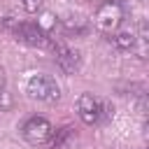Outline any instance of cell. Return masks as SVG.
<instances>
[{"instance_id":"6da1fadb","label":"cell","mask_w":149,"mask_h":149,"mask_svg":"<svg viewBox=\"0 0 149 149\" xmlns=\"http://www.w3.org/2000/svg\"><path fill=\"white\" fill-rule=\"evenodd\" d=\"M26 91L30 98L42 100V102H56L61 98V86L56 84V79L51 74H33L26 84Z\"/></svg>"},{"instance_id":"7a4b0ae2","label":"cell","mask_w":149,"mask_h":149,"mask_svg":"<svg viewBox=\"0 0 149 149\" xmlns=\"http://www.w3.org/2000/svg\"><path fill=\"white\" fill-rule=\"evenodd\" d=\"M121 21H123V5L119 0L100 2V7L95 9V16H93V23L102 33H114L121 26Z\"/></svg>"},{"instance_id":"3957f363","label":"cell","mask_w":149,"mask_h":149,"mask_svg":"<svg viewBox=\"0 0 149 149\" xmlns=\"http://www.w3.org/2000/svg\"><path fill=\"white\" fill-rule=\"evenodd\" d=\"M21 135H23V140H26L28 144L40 147V144H47V142L51 140L54 126H51V121L44 119V116H30V119L23 123Z\"/></svg>"},{"instance_id":"277c9868","label":"cell","mask_w":149,"mask_h":149,"mask_svg":"<svg viewBox=\"0 0 149 149\" xmlns=\"http://www.w3.org/2000/svg\"><path fill=\"white\" fill-rule=\"evenodd\" d=\"M14 35H16V40H21L23 44H28V47H40V49L51 47V40H54V37H49L47 30H42L37 23H30V21L16 23V26H14Z\"/></svg>"},{"instance_id":"5b68a950","label":"cell","mask_w":149,"mask_h":149,"mask_svg":"<svg viewBox=\"0 0 149 149\" xmlns=\"http://www.w3.org/2000/svg\"><path fill=\"white\" fill-rule=\"evenodd\" d=\"M77 114H79V119L86 126H95V123L102 121V116L107 114V109H105V105L93 93H81L79 100H77Z\"/></svg>"},{"instance_id":"8992f818","label":"cell","mask_w":149,"mask_h":149,"mask_svg":"<svg viewBox=\"0 0 149 149\" xmlns=\"http://www.w3.org/2000/svg\"><path fill=\"white\" fill-rule=\"evenodd\" d=\"M49 49L54 51L56 65H58L65 74H74V72L79 70V65H81L79 51H74V49H70V47H65V44H61V42H54V40H51V47H49Z\"/></svg>"},{"instance_id":"52a82bcc","label":"cell","mask_w":149,"mask_h":149,"mask_svg":"<svg viewBox=\"0 0 149 149\" xmlns=\"http://www.w3.org/2000/svg\"><path fill=\"white\" fill-rule=\"evenodd\" d=\"M74 128L72 126H63L61 130H56V135H51V149H70L74 144Z\"/></svg>"},{"instance_id":"ba28073f","label":"cell","mask_w":149,"mask_h":149,"mask_svg":"<svg viewBox=\"0 0 149 149\" xmlns=\"http://www.w3.org/2000/svg\"><path fill=\"white\" fill-rule=\"evenodd\" d=\"M112 42H114L116 49H121V51H130V49H135L137 37H135V33H130V30H121V33L112 35Z\"/></svg>"},{"instance_id":"9c48e42d","label":"cell","mask_w":149,"mask_h":149,"mask_svg":"<svg viewBox=\"0 0 149 149\" xmlns=\"http://www.w3.org/2000/svg\"><path fill=\"white\" fill-rule=\"evenodd\" d=\"M63 28H65L68 35H84V33L88 30V23H86L81 16H70V19L63 21Z\"/></svg>"},{"instance_id":"30bf717a","label":"cell","mask_w":149,"mask_h":149,"mask_svg":"<svg viewBox=\"0 0 149 149\" xmlns=\"http://www.w3.org/2000/svg\"><path fill=\"white\" fill-rule=\"evenodd\" d=\"M12 107V95H9V91L2 86L0 88V112H7Z\"/></svg>"},{"instance_id":"8fae6325","label":"cell","mask_w":149,"mask_h":149,"mask_svg":"<svg viewBox=\"0 0 149 149\" xmlns=\"http://www.w3.org/2000/svg\"><path fill=\"white\" fill-rule=\"evenodd\" d=\"M21 5H23V9H26L28 14H35V12L42 7V0H21Z\"/></svg>"},{"instance_id":"7c38bea8","label":"cell","mask_w":149,"mask_h":149,"mask_svg":"<svg viewBox=\"0 0 149 149\" xmlns=\"http://www.w3.org/2000/svg\"><path fill=\"white\" fill-rule=\"evenodd\" d=\"M2 86H5V72L0 70V88H2Z\"/></svg>"}]
</instances>
